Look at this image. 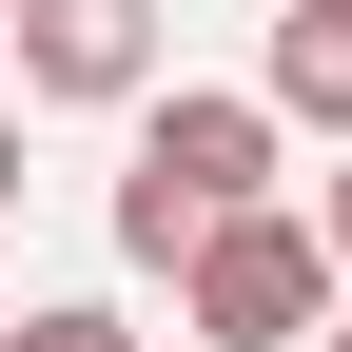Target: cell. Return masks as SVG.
Instances as JSON below:
<instances>
[{
  "label": "cell",
  "instance_id": "cell-1",
  "mask_svg": "<svg viewBox=\"0 0 352 352\" xmlns=\"http://www.w3.org/2000/svg\"><path fill=\"white\" fill-rule=\"evenodd\" d=\"M235 196H274V98H157L138 118V176H118V254L176 274Z\"/></svg>",
  "mask_w": 352,
  "mask_h": 352
},
{
  "label": "cell",
  "instance_id": "cell-2",
  "mask_svg": "<svg viewBox=\"0 0 352 352\" xmlns=\"http://www.w3.org/2000/svg\"><path fill=\"white\" fill-rule=\"evenodd\" d=\"M314 314H333V235L274 215V196H235L176 254V333H215V352H314Z\"/></svg>",
  "mask_w": 352,
  "mask_h": 352
},
{
  "label": "cell",
  "instance_id": "cell-3",
  "mask_svg": "<svg viewBox=\"0 0 352 352\" xmlns=\"http://www.w3.org/2000/svg\"><path fill=\"white\" fill-rule=\"evenodd\" d=\"M20 98H157V0H20Z\"/></svg>",
  "mask_w": 352,
  "mask_h": 352
},
{
  "label": "cell",
  "instance_id": "cell-4",
  "mask_svg": "<svg viewBox=\"0 0 352 352\" xmlns=\"http://www.w3.org/2000/svg\"><path fill=\"white\" fill-rule=\"evenodd\" d=\"M254 98H274V118H333V138H352V0H294V20H274V78H254Z\"/></svg>",
  "mask_w": 352,
  "mask_h": 352
},
{
  "label": "cell",
  "instance_id": "cell-5",
  "mask_svg": "<svg viewBox=\"0 0 352 352\" xmlns=\"http://www.w3.org/2000/svg\"><path fill=\"white\" fill-rule=\"evenodd\" d=\"M0 352H138V314H98V294H59V314H0Z\"/></svg>",
  "mask_w": 352,
  "mask_h": 352
},
{
  "label": "cell",
  "instance_id": "cell-6",
  "mask_svg": "<svg viewBox=\"0 0 352 352\" xmlns=\"http://www.w3.org/2000/svg\"><path fill=\"white\" fill-rule=\"evenodd\" d=\"M314 235H333V274H352V157H333V215H314Z\"/></svg>",
  "mask_w": 352,
  "mask_h": 352
},
{
  "label": "cell",
  "instance_id": "cell-7",
  "mask_svg": "<svg viewBox=\"0 0 352 352\" xmlns=\"http://www.w3.org/2000/svg\"><path fill=\"white\" fill-rule=\"evenodd\" d=\"M0 215H20V118H0Z\"/></svg>",
  "mask_w": 352,
  "mask_h": 352
},
{
  "label": "cell",
  "instance_id": "cell-8",
  "mask_svg": "<svg viewBox=\"0 0 352 352\" xmlns=\"http://www.w3.org/2000/svg\"><path fill=\"white\" fill-rule=\"evenodd\" d=\"M314 352H352V314H314Z\"/></svg>",
  "mask_w": 352,
  "mask_h": 352
},
{
  "label": "cell",
  "instance_id": "cell-9",
  "mask_svg": "<svg viewBox=\"0 0 352 352\" xmlns=\"http://www.w3.org/2000/svg\"><path fill=\"white\" fill-rule=\"evenodd\" d=\"M0 20H20V0H0Z\"/></svg>",
  "mask_w": 352,
  "mask_h": 352
}]
</instances>
